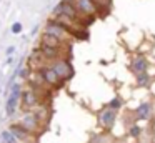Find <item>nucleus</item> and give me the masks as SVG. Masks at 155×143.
Instances as JSON below:
<instances>
[{"label": "nucleus", "instance_id": "f257e3e1", "mask_svg": "<svg viewBox=\"0 0 155 143\" xmlns=\"http://www.w3.org/2000/svg\"><path fill=\"white\" fill-rule=\"evenodd\" d=\"M54 15H65L70 20L77 22L78 20V10L75 7V3L72 0H62L57 7L54 8Z\"/></svg>", "mask_w": 155, "mask_h": 143}, {"label": "nucleus", "instance_id": "f03ea898", "mask_svg": "<svg viewBox=\"0 0 155 143\" xmlns=\"http://www.w3.org/2000/svg\"><path fill=\"white\" fill-rule=\"evenodd\" d=\"M20 95H22V86L18 83L12 85L10 88V95L7 98V103H5V115L7 116H12L17 110V105H18V100H20Z\"/></svg>", "mask_w": 155, "mask_h": 143}, {"label": "nucleus", "instance_id": "7ed1b4c3", "mask_svg": "<svg viewBox=\"0 0 155 143\" xmlns=\"http://www.w3.org/2000/svg\"><path fill=\"white\" fill-rule=\"evenodd\" d=\"M50 67L55 70V73L60 76L62 82L68 80L72 75H74V68H72V65L68 63V60H55Z\"/></svg>", "mask_w": 155, "mask_h": 143}, {"label": "nucleus", "instance_id": "20e7f679", "mask_svg": "<svg viewBox=\"0 0 155 143\" xmlns=\"http://www.w3.org/2000/svg\"><path fill=\"white\" fill-rule=\"evenodd\" d=\"M38 76L42 78V82H44V83L52 85V86L60 85V83H62L60 76L55 73V70L52 68V67H47V65H44V67H40V68H38Z\"/></svg>", "mask_w": 155, "mask_h": 143}, {"label": "nucleus", "instance_id": "39448f33", "mask_svg": "<svg viewBox=\"0 0 155 143\" xmlns=\"http://www.w3.org/2000/svg\"><path fill=\"white\" fill-rule=\"evenodd\" d=\"M75 7H77L78 13H84V15H95L97 12V3L95 0H75Z\"/></svg>", "mask_w": 155, "mask_h": 143}, {"label": "nucleus", "instance_id": "423d86ee", "mask_svg": "<svg viewBox=\"0 0 155 143\" xmlns=\"http://www.w3.org/2000/svg\"><path fill=\"white\" fill-rule=\"evenodd\" d=\"M45 33H50V35L57 37V38H60V40H64L65 35H67L68 32H67V30H65L62 25H58L55 20H50V22L45 25Z\"/></svg>", "mask_w": 155, "mask_h": 143}, {"label": "nucleus", "instance_id": "0eeeda50", "mask_svg": "<svg viewBox=\"0 0 155 143\" xmlns=\"http://www.w3.org/2000/svg\"><path fill=\"white\" fill-rule=\"evenodd\" d=\"M115 116H117V110L114 108H105L104 112H100V123L105 126V128H112L115 123Z\"/></svg>", "mask_w": 155, "mask_h": 143}, {"label": "nucleus", "instance_id": "6e6552de", "mask_svg": "<svg viewBox=\"0 0 155 143\" xmlns=\"http://www.w3.org/2000/svg\"><path fill=\"white\" fill-rule=\"evenodd\" d=\"M38 52H40L42 58L55 60V58H58V55H60V47H50V45H45V43H40Z\"/></svg>", "mask_w": 155, "mask_h": 143}, {"label": "nucleus", "instance_id": "1a4fd4ad", "mask_svg": "<svg viewBox=\"0 0 155 143\" xmlns=\"http://www.w3.org/2000/svg\"><path fill=\"white\" fill-rule=\"evenodd\" d=\"M22 125L25 126V128L28 130V132H35V130H38V125H40V118L37 116V113L32 112L28 113V115L24 116V120H22Z\"/></svg>", "mask_w": 155, "mask_h": 143}, {"label": "nucleus", "instance_id": "9d476101", "mask_svg": "<svg viewBox=\"0 0 155 143\" xmlns=\"http://www.w3.org/2000/svg\"><path fill=\"white\" fill-rule=\"evenodd\" d=\"M20 98H22V102H24V105L28 106V108L38 105V96H37V93H35L34 90H27V92H24L20 95Z\"/></svg>", "mask_w": 155, "mask_h": 143}, {"label": "nucleus", "instance_id": "9b49d317", "mask_svg": "<svg viewBox=\"0 0 155 143\" xmlns=\"http://www.w3.org/2000/svg\"><path fill=\"white\" fill-rule=\"evenodd\" d=\"M132 70L135 72V75L140 72H145L147 70V58L142 55H137L134 60H132Z\"/></svg>", "mask_w": 155, "mask_h": 143}, {"label": "nucleus", "instance_id": "f8f14e48", "mask_svg": "<svg viewBox=\"0 0 155 143\" xmlns=\"http://www.w3.org/2000/svg\"><path fill=\"white\" fill-rule=\"evenodd\" d=\"M10 132L14 133V135L17 136L18 140H27V138H28V135H30V132H28V130L25 128V126L22 125V123H17V125L14 123V125L10 126Z\"/></svg>", "mask_w": 155, "mask_h": 143}, {"label": "nucleus", "instance_id": "ddd939ff", "mask_svg": "<svg viewBox=\"0 0 155 143\" xmlns=\"http://www.w3.org/2000/svg\"><path fill=\"white\" fill-rule=\"evenodd\" d=\"M40 43H45V45H50V47H60L62 40L57 38V37H54V35H50V33H44Z\"/></svg>", "mask_w": 155, "mask_h": 143}, {"label": "nucleus", "instance_id": "4468645a", "mask_svg": "<svg viewBox=\"0 0 155 143\" xmlns=\"http://www.w3.org/2000/svg\"><path fill=\"white\" fill-rule=\"evenodd\" d=\"M148 116H150V103H142L137 108V118L147 120Z\"/></svg>", "mask_w": 155, "mask_h": 143}, {"label": "nucleus", "instance_id": "2eb2a0df", "mask_svg": "<svg viewBox=\"0 0 155 143\" xmlns=\"http://www.w3.org/2000/svg\"><path fill=\"white\" fill-rule=\"evenodd\" d=\"M0 138H2V143H17V141H18V138L10 132V130H5V132H2Z\"/></svg>", "mask_w": 155, "mask_h": 143}, {"label": "nucleus", "instance_id": "dca6fc26", "mask_svg": "<svg viewBox=\"0 0 155 143\" xmlns=\"http://www.w3.org/2000/svg\"><path fill=\"white\" fill-rule=\"evenodd\" d=\"M148 80H150V76H148L147 70H145V72L137 73V83H138L140 86H147V85H148Z\"/></svg>", "mask_w": 155, "mask_h": 143}, {"label": "nucleus", "instance_id": "f3484780", "mask_svg": "<svg viewBox=\"0 0 155 143\" xmlns=\"http://www.w3.org/2000/svg\"><path fill=\"white\" fill-rule=\"evenodd\" d=\"M108 106H110V108H114V110H118V108L122 106V102H120V98H114L110 103H108Z\"/></svg>", "mask_w": 155, "mask_h": 143}, {"label": "nucleus", "instance_id": "a211bd4d", "mask_svg": "<svg viewBox=\"0 0 155 143\" xmlns=\"http://www.w3.org/2000/svg\"><path fill=\"white\" fill-rule=\"evenodd\" d=\"M12 33H15V35H18V33H20L22 32V23L20 22H15L14 23V25H12Z\"/></svg>", "mask_w": 155, "mask_h": 143}, {"label": "nucleus", "instance_id": "6ab92c4d", "mask_svg": "<svg viewBox=\"0 0 155 143\" xmlns=\"http://www.w3.org/2000/svg\"><path fill=\"white\" fill-rule=\"evenodd\" d=\"M140 133H142V130H140V126H137V125H134V126H132V128H130V135H132V136H134V138H137V136H138V135H140Z\"/></svg>", "mask_w": 155, "mask_h": 143}, {"label": "nucleus", "instance_id": "aec40b11", "mask_svg": "<svg viewBox=\"0 0 155 143\" xmlns=\"http://www.w3.org/2000/svg\"><path fill=\"white\" fill-rule=\"evenodd\" d=\"M14 52H15V47H8V48H7V55H8V57H10Z\"/></svg>", "mask_w": 155, "mask_h": 143}, {"label": "nucleus", "instance_id": "412c9836", "mask_svg": "<svg viewBox=\"0 0 155 143\" xmlns=\"http://www.w3.org/2000/svg\"><path fill=\"white\" fill-rule=\"evenodd\" d=\"M20 76H24V78H25V76H27V70H20Z\"/></svg>", "mask_w": 155, "mask_h": 143}]
</instances>
